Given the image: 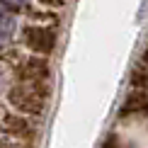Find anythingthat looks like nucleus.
<instances>
[{
  "mask_svg": "<svg viewBox=\"0 0 148 148\" xmlns=\"http://www.w3.org/2000/svg\"><path fill=\"white\" fill-rule=\"evenodd\" d=\"M5 104H8L10 112L24 114V116H29V119H39V116L46 112L49 100H44L32 85L12 83L10 88L5 90Z\"/></svg>",
  "mask_w": 148,
  "mask_h": 148,
  "instance_id": "nucleus-1",
  "label": "nucleus"
},
{
  "mask_svg": "<svg viewBox=\"0 0 148 148\" xmlns=\"http://www.w3.org/2000/svg\"><path fill=\"white\" fill-rule=\"evenodd\" d=\"M20 36H22L24 49H27L29 53H34V56L49 58L58 46V32H56L53 24H34V22H29L20 32Z\"/></svg>",
  "mask_w": 148,
  "mask_h": 148,
  "instance_id": "nucleus-2",
  "label": "nucleus"
},
{
  "mask_svg": "<svg viewBox=\"0 0 148 148\" xmlns=\"http://www.w3.org/2000/svg\"><path fill=\"white\" fill-rule=\"evenodd\" d=\"M12 78H15V83H22V85L49 83V78H51V61L44 56L27 53V56L17 58L12 63Z\"/></svg>",
  "mask_w": 148,
  "mask_h": 148,
  "instance_id": "nucleus-3",
  "label": "nucleus"
},
{
  "mask_svg": "<svg viewBox=\"0 0 148 148\" xmlns=\"http://www.w3.org/2000/svg\"><path fill=\"white\" fill-rule=\"evenodd\" d=\"M0 136L34 146L36 136H39V129H36L34 119L17 114V112H10V109H3L0 112Z\"/></svg>",
  "mask_w": 148,
  "mask_h": 148,
  "instance_id": "nucleus-4",
  "label": "nucleus"
},
{
  "mask_svg": "<svg viewBox=\"0 0 148 148\" xmlns=\"http://www.w3.org/2000/svg\"><path fill=\"white\" fill-rule=\"evenodd\" d=\"M17 29H20V24H17V17L12 15L10 10L0 8V56H3V53L8 51V46L15 41Z\"/></svg>",
  "mask_w": 148,
  "mask_h": 148,
  "instance_id": "nucleus-5",
  "label": "nucleus"
},
{
  "mask_svg": "<svg viewBox=\"0 0 148 148\" xmlns=\"http://www.w3.org/2000/svg\"><path fill=\"white\" fill-rule=\"evenodd\" d=\"M131 83H134V88L148 90V66H141V68H136V71H134Z\"/></svg>",
  "mask_w": 148,
  "mask_h": 148,
  "instance_id": "nucleus-6",
  "label": "nucleus"
},
{
  "mask_svg": "<svg viewBox=\"0 0 148 148\" xmlns=\"http://www.w3.org/2000/svg\"><path fill=\"white\" fill-rule=\"evenodd\" d=\"M36 3H39V8H44V10H61V8H66L68 0H36Z\"/></svg>",
  "mask_w": 148,
  "mask_h": 148,
  "instance_id": "nucleus-7",
  "label": "nucleus"
},
{
  "mask_svg": "<svg viewBox=\"0 0 148 148\" xmlns=\"http://www.w3.org/2000/svg\"><path fill=\"white\" fill-rule=\"evenodd\" d=\"M0 148H34V146L32 143H20V141H12V138L0 136Z\"/></svg>",
  "mask_w": 148,
  "mask_h": 148,
  "instance_id": "nucleus-8",
  "label": "nucleus"
},
{
  "mask_svg": "<svg viewBox=\"0 0 148 148\" xmlns=\"http://www.w3.org/2000/svg\"><path fill=\"white\" fill-rule=\"evenodd\" d=\"M5 5H12V8H24V5H29L32 0H3Z\"/></svg>",
  "mask_w": 148,
  "mask_h": 148,
  "instance_id": "nucleus-9",
  "label": "nucleus"
},
{
  "mask_svg": "<svg viewBox=\"0 0 148 148\" xmlns=\"http://www.w3.org/2000/svg\"><path fill=\"white\" fill-rule=\"evenodd\" d=\"M143 66H148V49H146V53H143Z\"/></svg>",
  "mask_w": 148,
  "mask_h": 148,
  "instance_id": "nucleus-10",
  "label": "nucleus"
}]
</instances>
